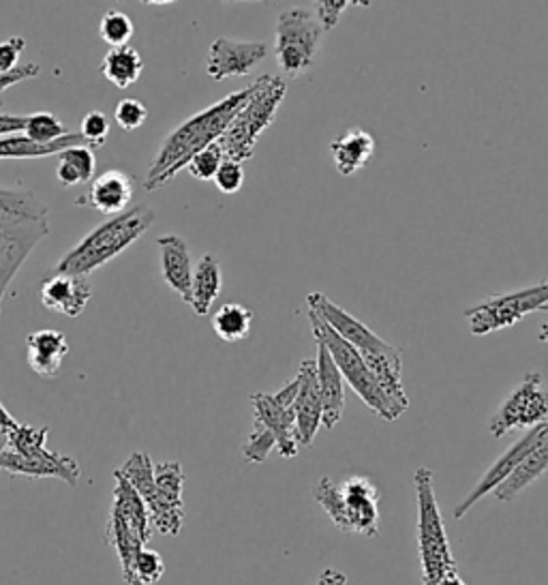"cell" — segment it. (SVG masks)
I'll list each match as a JSON object with an SVG mask.
<instances>
[{"label":"cell","mask_w":548,"mask_h":585,"mask_svg":"<svg viewBox=\"0 0 548 585\" xmlns=\"http://www.w3.org/2000/svg\"><path fill=\"white\" fill-rule=\"evenodd\" d=\"M255 91V82L247 89H241L221 102L212 104L191 118H187L180 127H176L161 144L156 157L152 160L144 180L147 191L163 189L180 169L187 167L194 155H198L206 147L219 142L236 112L245 106Z\"/></svg>","instance_id":"cell-1"},{"label":"cell","mask_w":548,"mask_h":585,"mask_svg":"<svg viewBox=\"0 0 548 585\" xmlns=\"http://www.w3.org/2000/svg\"><path fill=\"white\" fill-rule=\"evenodd\" d=\"M50 232V209L33 189L0 187V314L11 281Z\"/></svg>","instance_id":"cell-2"},{"label":"cell","mask_w":548,"mask_h":585,"mask_svg":"<svg viewBox=\"0 0 548 585\" xmlns=\"http://www.w3.org/2000/svg\"><path fill=\"white\" fill-rule=\"evenodd\" d=\"M306 303H308V312L328 321L348 343L360 352V356L364 359L366 367L375 375L380 386L390 395V399L399 406L403 412H407L409 397L403 388V352L399 348L384 341L366 324L353 318L349 312L339 307L337 303H333L322 292H311L306 296Z\"/></svg>","instance_id":"cell-3"},{"label":"cell","mask_w":548,"mask_h":585,"mask_svg":"<svg viewBox=\"0 0 548 585\" xmlns=\"http://www.w3.org/2000/svg\"><path fill=\"white\" fill-rule=\"evenodd\" d=\"M118 475L129 480L131 487L142 495L156 533L163 536L180 534L185 524V472L178 461L152 464L149 453L136 451L118 468Z\"/></svg>","instance_id":"cell-4"},{"label":"cell","mask_w":548,"mask_h":585,"mask_svg":"<svg viewBox=\"0 0 548 585\" xmlns=\"http://www.w3.org/2000/svg\"><path fill=\"white\" fill-rule=\"evenodd\" d=\"M154 221V211L140 204L125 213L114 214V219L101 223L89 236H84L71 251H67L54 272L89 277L97 268L107 265L123 251H127L138 238L149 232Z\"/></svg>","instance_id":"cell-5"},{"label":"cell","mask_w":548,"mask_h":585,"mask_svg":"<svg viewBox=\"0 0 548 585\" xmlns=\"http://www.w3.org/2000/svg\"><path fill=\"white\" fill-rule=\"evenodd\" d=\"M313 500L341 533L373 538L380 534V491L366 477L335 482L328 477L313 487Z\"/></svg>","instance_id":"cell-6"},{"label":"cell","mask_w":548,"mask_h":585,"mask_svg":"<svg viewBox=\"0 0 548 585\" xmlns=\"http://www.w3.org/2000/svg\"><path fill=\"white\" fill-rule=\"evenodd\" d=\"M416 502H418V555L422 584L435 585L446 575L458 573L456 558L450 549L448 533L442 519L440 502L435 495L433 472L418 468L413 475Z\"/></svg>","instance_id":"cell-7"},{"label":"cell","mask_w":548,"mask_h":585,"mask_svg":"<svg viewBox=\"0 0 548 585\" xmlns=\"http://www.w3.org/2000/svg\"><path fill=\"white\" fill-rule=\"evenodd\" d=\"M50 429L18 423L9 429V444L0 455V470L13 477L58 479L75 487L80 482V466L73 457L50 453L46 448Z\"/></svg>","instance_id":"cell-8"},{"label":"cell","mask_w":548,"mask_h":585,"mask_svg":"<svg viewBox=\"0 0 548 585\" xmlns=\"http://www.w3.org/2000/svg\"><path fill=\"white\" fill-rule=\"evenodd\" d=\"M288 95V82L279 75H261L255 82V91L245 106L236 112L223 136L219 138V147L223 149L225 160H250L255 153V144L261 133L275 122L277 112Z\"/></svg>","instance_id":"cell-9"},{"label":"cell","mask_w":548,"mask_h":585,"mask_svg":"<svg viewBox=\"0 0 548 585\" xmlns=\"http://www.w3.org/2000/svg\"><path fill=\"white\" fill-rule=\"evenodd\" d=\"M308 321H311L315 341L326 346L328 354L333 356L335 365L339 367L346 384L351 386V390L362 399V403L366 408H371L382 421L395 423L403 414V410L390 399V395L380 386V382L375 379V375L366 367V363L360 356V352L351 343H348L328 321L319 318L317 314L308 312Z\"/></svg>","instance_id":"cell-10"},{"label":"cell","mask_w":548,"mask_h":585,"mask_svg":"<svg viewBox=\"0 0 548 585\" xmlns=\"http://www.w3.org/2000/svg\"><path fill=\"white\" fill-rule=\"evenodd\" d=\"M114 504L105 526V542L114 547L120 573H125L136 555L149 545L154 528L142 495L131 487V482L120 477L118 470H114Z\"/></svg>","instance_id":"cell-11"},{"label":"cell","mask_w":548,"mask_h":585,"mask_svg":"<svg viewBox=\"0 0 548 585\" xmlns=\"http://www.w3.org/2000/svg\"><path fill=\"white\" fill-rule=\"evenodd\" d=\"M326 28L317 13L304 7L281 11L275 26V56L285 75H304L319 52Z\"/></svg>","instance_id":"cell-12"},{"label":"cell","mask_w":548,"mask_h":585,"mask_svg":"<svg viewBox=\"0 0 548 585\" xmlns=\"http://www.w3.org/2000/svg\"><path fill=\"white\" fill-rule=\"evenodd\" d=\"M545 305H548V279L538 285L491 296L489 301L465 309V318L469 321L471 335L485 337L518 324L534 312H543Z\"/></svg>","instance_id":"cell-13"},{"label":"cell","mask_w":548,"mask_h":585,"mask_svg":"<svg viewBox=\"0 0 548 585\" xmlns=\"http://www.w3.org/2000/svg\"><path fill=\"white\" fill-rule=\"evenodd\" d=\"M548 423V390L543 373L532 372L510 393L489 421L493 437H503L514 429H532Z\"/></svg>","instance_id":"cell-14"},{"label":"cell","mask_w":548,"mask_h":585,"mask_svg":"<svg viewBox=\"0 0 548 585\" xmlns=\"http://www.w3.org/2000/svg\"><path fill=\"white\" fill-rule=\"evenodd\" d=\"M299 393V379L294 377L288 382L279 393L266 395V393H253L250 406H253V423L268 429L277 440V451L283 459H294L299 455V426L294 414V399Z\"/></svg>","instance_id":"cell-15"},{"label":"cell","mask_w":548,"mask_h":585,"mask_svg":"<svg viewBox=\"0 0 548 585\" xmlns=\"http://www.w3.org/2000/svg\"><path fill=\"white\" fill-rule=\"evenodd\" d=\"M548 433V423L545 425L532 426L523 437H518L501 457L498 461L485 472V477L478 480V484L456 504L454 508V519L460 522L485 495L493 493L498 489L499 484L503 480L508 479L516 468L518 464L529 455V451L545 437Z\"/></svg>","instance_id":"cell-16"},{"label":"cell","mask_w":548,"mask_h":585,"mask_svg":"<svg viewBox=\"0 0 548 585\" xmlns=\"http://www.w3.org/2000/svg\"><path fill=\"white\" fill-rule=\"evenodd\" d=\"M268 56L264 42H241L219 37L210 44L206 56V73L221 82L228 78H243L255 71V67Z\"/></svg>","instance_id":"cell-17"},{"label":"cell","mask_w":548,"mask_h":585,"mask_svg":"<svg viewBox=\"0 0 548 585\" xmlns=\"http://www.w3.org/2000/svg\"><path fill=\"white\" fill-rule=\"evenodd\" d=\"M39 299L48 312L67 318H80L93 299V285L86 277L54 272L51 277L44 279L39 288Z\"/></svg>","instance_id":"cell-18"},{"label":"cell","mask_w":548,"mask_h":585,"mask_svg":"<svg viewBox=\"0 0 548 585\" xmlns=\"http://www.w3.org/2000/svg\"><path fill=\"white\" fill-rule=\"evenodd\" d=\"M299 393L294 399V414L299 426L300 448L311 446L317 437V431L322 426V395H319V379H317V365L315 361L306 359L300 363Z\"/></svg>","instance_id":"cell-19"},{"label":"cell","mask_w":548,"mask_h":585,"mask_svg":"<svg viewBox=\"0 0 548 585\" xmlns=\"http://www.w3.org/2000/svg\"><path fill=\"white\" fill-rule=\"evenodd\" d=\"M133 198V180L123 169H105L86 194L75 200V207H89L101 214H120L127 211Z\"/></svg>","instance_id":"cell-20"},{"label":"cell","mask_w":548,"mask_h":585,"mask_svg":"<svg viewBox=\"0 0 548 585\" xmlns=\"http://www.w3.org/2000/svg\"><path fill=\"white\" fill-rule=\"evenodd\" d=\"M161 254V274L167 288H172L187 305L191 303V283H194V262L189 245L178 234H163L156 238Z\"/></svg>","instance_id":"cell-21"},{"label":"cell","mask_w":548,"mask_h":585,"mask_svg":"<svg viewBox=\"0 0 548 585\" xmlns=\"http://www.w3.org/2000/svg\"><path fill=\"white\" fill-rule=\"evenodd\" d=\"M315 365H317L319 395H322V408H324L322 426L330 431L341 423L343 412H346V379L324 343H317Z\"/></svg>","instance_id":"cell-22"},{"label":"cell","mask_w":548,"mask_h":585,"mask_svg":"<svg viewBox=\"0 0 548 585\" xmlns=\"http://www.w3.org/2000/svg\"><path fill=\"white\" fill-rule=\"evenodd\" d=\"M69 356V341L60 330H37L26 337V361L39 377H56Z\"/></svg>","instance_id":"cell-23"},{"label":"cell","mask_w":548,"mask_h":585,"mask_svg":"<svg viewBox=\"0 0 548 585\" xmlns=\"http://www.w3.org/2000/svg\"><path fill=\"white\" fill-rule=\"evenodd\" d=\"M548 470V433L529 451V455L518 464V468L493 491L499 502L516 500L532 482L545 477Z\"/></svg>","instance_id":"cell-24"},{"label":"cell","mask_w":548,"mask_h":585,"mask_svg":"<svg viewBox=\"0 0 548 585\" xmlns=\"http://www.w3.org/2000/svg\"><path fill=\"white\" fill-rule=\"evenodd\" d=\"M330 153L335 167L341 176L360 172L375 153V140L364 129H349L341 138L330 142Z\"/></svg>","instance_id":"cell-25"},{"label":"cell","mask_w":548,"mask_h":585,"mask_svg":"<svg viewBox=\"0 0 548 585\" xmlns=\"http://www.w3.org/2000/svg\"><path fill=\"white\" fill-rule=\"evenodd\" d=\"M223 290V272L221 265L212 254H203L200 262L194 268V283H191V309L196 316H208L214 301Z\"/></svg>","instance_id":"cell-26"},{"label":"cell","mask_w":548,"mask_h":585,"mask_svg":"<svg viewBox=\"0 0 548 585\" xmlns=\"http://www.w3.org/2000/svg\"><path fill=\"white\" fill-rule=\"evenodd\" d=\"M84 140L80 133H67L51 144H37L35 140L26 136H4L0 138V160H42V157H51L60 155L67 149L82 147Z\"/></svg>","instance_id":"cell-27"},{"label":"cell","mask_w":548,"mask_h":585,"mask_svg":"<svg viewBox=\"0 0 548 585\" xmlns=\"http://www.w3.org/2000/svg\"><path fill=\"white\" fill-rule=\"evenodd\" d=\"M100 71L109 84L125 91L142 78L144 60H142V54L136 48L120 46V48H112L103 56Z\"/></svg>","instance_id":"cell-28"},{"label":"cell","mask_w":548,"mask_h":585,"mask_svg":"<svg viewBox=\"0 0 548 585\" xmlns=\"http://www.w3.org/2000/svg\"><path fill=\"white\" fill-rule=\"evenodd\" d=\"M97 167V157L91 147H73L67 149L58 155V165H56V180L60 187H75L82 183L93 180Z\"/></svg>","instance_id":"cell-29"},{"label":"cell","mask_w":548,"mask_h":585,"mask_svg":"<svg viewBox=\"0 0 548 585\" xmlns=\"http://www.w3.org/2000/svg\"><path fill=\"white\" fill-rule=\"evenodd\" d=\"M253 312L241 303H225L212 316V330L219 339L228 343L245 341L250 335Z\"/></svg>","instance_id":"cell-30"},{"label":"cell","mask_w":548,"mask_h":585,"mask_svg":"<svg viewBox=\"0 0 548 585\" xmlns=\"http://www.w3.org/2000/svg\"><path fill=\"white\" fill-rule=\"evenodd\" d=\"M163 573H165L163 558L156 551H150L144 547L131 562V566L123 573V580L127 585H154L161 582Z\"/></svg>","instance_id":"cell-31"},{"label":"cell","mask_w":548,"mask_h":585,"mask_svg":"<svg viewBox=\"0 0 548 585\" xmlns=\"http://www.w3.org/2000/svg\"><path fill=\"white\" fill-rule=\"evenodd\" d=\"M133 22L127 13L109 9L100 22V37L109 46V48H120V46H129L131 37H133Z\"/></svg>","instance_id":"cell-32"},{"label":"cell","mask_w":548,"mask_h":585,"mask_svg":"<svg viewBox=\"0 0 548 585\" xmlns=\"http://www.w3.org/2000/svg\"><path fill=\"white\" fill-rule=\"evenodd\" d=\"M24 136L35 140L37 144H51L54 140L67 136V129L50 112H35L26 114Z\"/></svg>","instance_id":"cell-33"},{"label":"cell","mask_w":548,"mask_h":585,"mask_svg":"<svg viewBox=\"0 0 548 585\" xmlns=\"http://www.w3.org/2000/svg\"><path fill=\"white\" fill-rule=\"evenodd\" d=\"M223 161H225L223 149L219 147V142H214V144H210V147H206L203 151H200L198 155H194L185 169L198 180H212Z\"/></svg>","instance_id":"cell-34"},{"label":"cell","mask_w":548,"mask_h":585,"mask_svg":"<svg viewBox=\"0 0 548 585\" xmlns=\"http://www.w3.org/2000/svg\"><path fill=\"white\" fill-rule=\"evenodd\" d=\"M272 448H277L275 435L268 429L253 423V431H250L247 442L243 444L241 453L250 464H264L268 459V455L272 453Z\"/></svg>","instance_id":"cell-35"},{"label":"cell","mask_w":548,"mask_h":585,"mask_svg":"<svg viewBox=\"0 0 548 585\" xmlns=\"http://www.w3.org/2000/svg\"><path fill=\"white\" fill-rule=\"evenodd\" d=\"M109 118L100 112V109H91L84 118H82V125H80V136L84 140L86 147L91 149H100L107 138H109Z\"/></svg>","instance_id":"cell-36"},{"label":"cell","mask_w":548,"mask_h":585,"mask_svg":"<svg viewBox=\"0 0 548 585\" xmlns=\"http://www.w3.org/2000/svg\"><path fill=\"white\" fill-rule=\"evenodd\" d=\"M149 118V109L138 100H123L114 109V120L125 131H138Z\"/></svg>","instance_id":"cell-37"},{"label":"cell","mask_w":548,"mask_h":585,"mask_svg":"<svg viewBox=\"0 0 548 585\" xmlns=\"http://www.w3.org/2000/svg\"><path fill=\"white\" fill-rule=\"evenodd\" d=\"M214 185L221 194H238L245 185V169H243V163L238 161L225 160L221 163V167L217 169L214 174Z\"/></svg>","instance_id":"cell-38"},{"label":"cell","mask_w":548,"mask_h":585,"mask_svg":"<svg viewBox=\"0 0 548 585\" xmlns=\"http://www.w3.org/2000/svg\"><path fill=\"white\" fill-rule=\"evenodd\" d=\"M26 42L22 37H9L0 44V73H11L20 67V58L24 54Z\"/></svg>","instance_id":"cell-39"},{"label":"cell","mask_w":548,"mask_h":585,"mask_svg":"<svg viewBox=\"0 0 548 585\" xmlns=\"http://www.w3.org/2000/svg\"><path fill=\"white\" fill-rule=\"evenodd\" d=\"M315 4H317L315 13L319 22L324 24L326 31H333L341 22V15L346 13L349 0H315Z\"/></svg>","instance_id":"cell-40"},{"label":"cell","mask_w":548,"mask_h":585,"mask_svg":"<svg viewBox=\"0 0 548 585\" xmlns=\"http://www.w3.org/2000/svg\"><path fill=\"white\" fill-rule=\"evenodd\" d=\"M26 127V114H0V138L24 133Z\"/></svg>","instance_id":"cell-41"},{"label":"cell","mask_w":548,"mask_h":585,"mask_svg":"<svg viewBox=\"0 0 548 585\" xmlns=\"http://www.w3.org/2000/svg\"><path fill=\"white\" fill-rule=\"evenodd\" d=\"M348 584V577L341 573V571H335V569H326L322 575H319V582L317 585H346Z\"/></svg>","instance_id":"cell-42"},{"label":"cell","mask_w":548,"mask_h":585,"mask_svg":"<svg viewBox=\"0 0 548 585\" xmlns=\"http://www.w3.org/2000/svg\"><path fill=\"white\" fill-rule=\"evenodd\" d=\"M15 425H18V421L13 419V414L0 403V426H4V429H13Z\"/></svg>","instance_id":"cell-43"},{"label":"cell","mask_w":548,"mask_h":585,"mask_svg":"<svg viewBox=\"0 0 548 585\" xmlns=\"http://www.w3.org/2000/svg\"><path fill=\"white\" fill-rule=\"evenodd\" d=\"M435 585H467L463 582V577L458 573H452V575H446L444 580H440Z\"/></svg>","instance_id":"cell-44"},{"label":"cell","mask_w":548,"mask_h":585,"mask_svg":"<svg viewBox=\"0 0 548 585\" xmlns=\"http://www.w3.org/2000/svg\"><path fill=\"white\" fill-rule=\"evenodd\" d=\"M7 444H9V429H4V426H0V455L4 453V448H7Z\"/></svg>","instance_id":"cell-45"},{"label":"cell","mask_w":548,"mask_h":585,"mask_svg":"<svg viewBox=\"0 0 548 585\" xmlns=\"http://www.w3.org/2000/svg\"><path fill=\"white\" fill-rule=\"evenodd\" d=\"M543 312H548V305H545V307H543ZM538 339H540L543 343H547L548 346V321L547 324H543V328H540V335H538Z\"/></svg>","instance_id":"cell-46"},{"label":"cell","mask_w":548,"mask_h":585,"mask_svg":"<svg viewBox=\"0 0 548 585\" xmlns=\"http://www.w3.org/2000/svg\"><path fill=\"white\" fill-rule=\"evenodd\" d=\"M349 4H353V7H362V9H366V7H371V0H349Z\"/></svg>","instance_id":"cell-47"},{"label":"cell","mask_w":548,"mask_h":585,"mask_svg":"<svg viewBox=\"0 0 548 585\" xmlns=\"http://www.w3.org/2000/svg\"><path fill=\"white\" fill-rule=\"evenodd\" d=\"M144 4H172V2H176V0H142Z\"/></svg>","instance_id":"cell-48"},{"label":"cell","mask_w":548,"mask_h":585,"mask_svg":"<svg viewBox=\"0 0 548 585\" xmlns=\"http://www.w3.org/2000/svg\"><path fill=\"white\" fill-rule=\"evenodd\" d=\"M221 2H241V0H221Z\"/></svg>","instance_id":"cell-49"}]
</instances>
